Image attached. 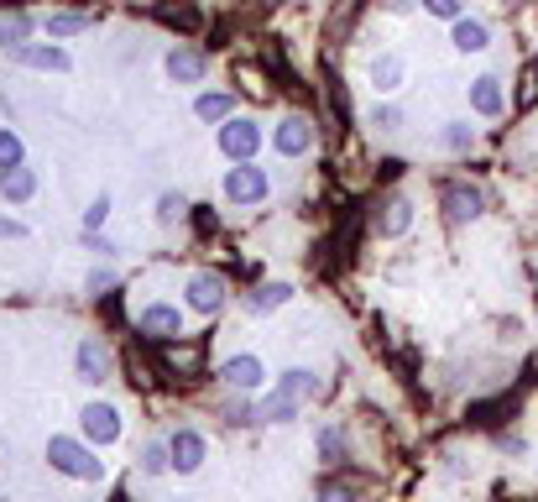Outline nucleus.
I'll use <instances>...</instances> for the list:
<instances>
[{
    "instance_id": "1",
    "label": "nucleus",
    "mask_w": 538,
    "mask_h": 502,
    "mask_svg": "<svg viewBox=\"0 0 538 502\" xmlns=\"http://www.w3.org/2000/svg\"><path fill=\"white\" fill-rule=\"evenodd\" d=\"M48 461H53L63 476H79V482H100V476H105V461H95V450L79 445V440H68V435H53Z\"/></svg>"
},
{
    "instance_id": "2",
    "label": "nucleus",
    "mask_w": 538,
    "mask_h": 502,
    "mask_svg": "<svg viewBox=\"0 0 538 502\" xmlns=\"http://www.w3.org/2000/svg\"><path fill=\"white\" fill-rule=\"evenodd\" d=\"M215 142H220V152L230 157V163H251V157L262 152V126H256L251 116H230V121L215 126Z\"/></svg>"
},
{
    "instance_id": "3",
    "label": "nucleus",
    "mask_w": 538,
    "mask_h": 502,
    "mask_svg": "<svg viewBox=\"0 0 538 502\" xmlns=\"http://www.w3.org/2000/svg\"><path fill=\"white\" fill-rule=\"evenodd\" d=\"M225 199L230 204H262L267 194H272V178L262 173V168H256V163H236V168H230L225 173Z\"/></svg>"
},
{
    "instance_id": "4",
    "label": "nucleus",
    "mask_w": 538,
    "mask_h": 502,
    "mask_svg": "<svg viewBox=\"0 0 538 502\" xmlns=\"http://www.w3.org/2000/svg\"><path fill=\"white\" fill-rule=\"evenodd\" d=\"M79 424H84V440H89V445H110V440H121V414H115L110 403H89L84 414H79Z\"/></svg>"
},
{
    "instance_id": "5",
    "label": "nucleus",
    "mask_w": 538,
    "mask_h": 502,
    "mask_svg": "<svg viewBox=\"0 0 538 502\" xmlns=\"http://www.w3.org/2000/svg\"><path fill=\"white\" fill-rule=\"evenodd\" d=\"M439 204H444V215H450L455 225H465V220H476V215L486 210V199H481V189H471V184H444V189H439Z\"/></svg>"
},
{
    "instance_id": "6",
    "label": "nucleus",
    "mask_w": 538,
    "mask_h": 502,
    "mask_svg": "<svg viewBox=\"0 0 538 502\" xmlns=\"http://www.w3.org/2000/svg\"><path fill=\"white\" fill-rule=\"evenodd\" d=\"M11 63L42 68V74H63V68H68V53L58 48V42H21V48L11 53Z\"/></svg>"
},
{
    "instance_id": "7",
    "label": "nucleus",
    "mask_w": 538,
    "mask_h": 502,
    "mask_svg": "<svg viewBox=\"0 0 538 502\" xmlns=\"http://www.w3.org/2000/svg\"><path fill=\"white\" fill-rule=\"evenodd\" d=\"M272 147L283 152V157H303V152H314V126L303 121V116H288L283 126L272 131Z\"/></svg>"
},
{
    "instance_id": "8",
    "label": "nucleus",
    "mask_w": 538,
    "mask_h": 502,
    "mask_svg": "<svg viewBox=\"0 0 538 502\" xmlns=\"http://www.w3.org/2000/svg\"><path fill=\"white\" fill-rule=\"evenodd\" d=\"M168 455H173V471L178 476L199 471L204 466V435H199V429H178V435L168 440Z\"/></svg>"
},
{
    "instance_id": "9",
    "label": "nucleus",
    "mask_w": 538,
    "mask_h": 502,
    "mask_svg": "<svg viewBox=\"0 0 538 502\" xmlns=\"http://www.w3.org/2000/svg\"><path fill=\"white\" fill-rule=\"evenodd\" d=\"M136 330L152 335V340H178V335H183V314H178L173 304H152V309H142Z\"/></svg>"
},
{
    "instance_id": "10",
    "label": "nucleus",
    "mask_w": 538,
    "mask_h": 502,
    "mask_svg": "<svg viewBox=\"0 0 538 502\" xmlns=\"http://www.w3.org/2000/svg\"><path fill=\"white\" fill-rule=\"evenodd\" d=\"M220 304H225V283L215 272H194L189 278V309L194 314H220Z\"/></svg>"
},
{
    "instance_id": "11",
    "label": "nucleus",
    "mask_w": 538,
    "mask_h": 502,
    "mask_svg": "<svg viewBox=\"0 0 538 502\" xmlns=\"http://www.w3.org/2000/svg\"><path fill=\"white\" fill-rule=\"evenodd\" d=\"M220 377L230 387H241V393H251V387H262L267 367H262V356H230V361H220Z\"/></svg>"
},
{
    "instance_id": "12",
    "label": "nucleus",
    "mask_w": 538,
    "mask_h": 502,
    "mask_svg": "<svg viewBox=\"0 0 538 502\" xmlns=\"http://www.w3.org/2000/svg\"><path fill=\"white\" fill-rule=\"evenodd\" d=\"M74 367H79L84 382H105V377H110V351H105V340H79Z\"/></svg>"
},
{
    "instance_id": "13",
    "label": "nucleus",
    "mask_w": 538,
    "mask_h": 502,
    "mask_svg": "<svg viewBox=\"0 0 538 502\" xmlns=\"http://www.w3.org/2000/svg\"><path fill=\"white\" fill-rule=\"evenodd\" d=\"M298 408H303V398H293V393H283V387H272V393L256 403V419H267V424H293L298 419Z\"/></svg>"
},
{
    "instance_id": "14",
    "label": "nucleus",
    "mask_w": 538,
    "mask_h": 502,
    "mask_svg": "<svg viewBox=\"0 0 538 502\" xmlns=\"http://www.w3.org/2000/svg\"><path fill=\"white\" fill-rule=\"evenodd\" d=\"M403 58L397 53H377L371 58V89H377V95H392V89H403Z\"/></svg>"
},
{
    "instance_id": "15",
    "label": "nucleus",
    "mask_w": 538,
    "mask_h": 502,
    "mask_svg": "<svg viewBox=\"0 0 538 502\" xmlns=\"http://www.w3.org/2000/svg\"><path fill=\"white\" fill-rule=\"evenodd\" d=\"M204 68H209V63H204V53H194V48H173V53H168V79H173V84H199Z\"/></svg>"
},
{
    "instance_id": "16",
    "label": "nucleus",
    "mask_w": 538,
    "mask_h": 502,
    "mask_svg": "<svg viewBox=\"0 0 538 502\" xmlns=\"http://www.w3.org/2000/svg\"><path fill=\"white\" fill-rule=\"evenodd\" d=\"M0 194H6L11 204H27L37 194V173L21 163V168H0Z\"/></svg>"
},
{
    "instance_id": "17",
    "label": "nucleus",
    "mask_w": 538,
    "mask_h": 502,
    "mask_svg": "<svg viewBox=\"0 0 538 502\" xmlns=\"http://www.w3.org/2000/svg\"><path fill=\"white\" fill-rule=\"evenodd\" d=\"M471 110H476V116H502V79L481 74L471 84Z\"/></svg>"
},
{
    "instance_id": "18",
    "label": "nucleus",
    "mask_w": 538,
    "mask_h": 502,
    "mask_svg": "<svg viewBox=\"0 0 538 502\" xmlns=\"http://www.w3.org/2000/svg\"><path fill=\"white\" fill-rule=\"evenodd\" d=\"M194 116L220 126V121H230V116H236V95H230V89H220V95L209 89V95H199V100H194Z\"/></svg>"
},
{
    "instance_id": "19",
    "label": "nucleus",
    "mask_w": 538,
    "mask_h": 502,
    "mask_svg": "<svg viewBox=\"0 0 538 502\" xmlns=\"http://www.w3.org/2000/svg\"><path fill=\"white\" fill-rule=\"evenodd\" d=\"M42 27H48V37H53V42H63V37L89 32V27H95V16H84V11H53L48 21H42Z\"/></svg>"
},
{
    "instance_id": "20",
    "label": "nucleus",
    "mask_w": 538,
    "mask_h": 502,
    "mask_svg": "<svg viewBox=\"0 0 538 502\" xmlns=\"http://www.w3.org/2000/svg\"><path fill=\"white\" fill-rule=\"evenodd\" d=\"M455 48H460V53H486V48H491V32H486V21L460 16V21H455Z\"/></svg>"
},
{
    "instance_id": "21",
    "label": "nucleus",
    "mask_w": 538,
    "mask_h": 502,
    "mask_svg": "<svg viewBox=\"0 0 538 502\" xmlns=\"http://www.w3.org/2000/svg\"><path fill=\"white\" fill-rule=\"evenodd\" d=\"M408 225H413V204H408V199L382 204V215H377V231H382V236H403Z\"/></svg>"
},
{
    "instance_id": "22",
    "label": "nucleus",
    "mask_w": 538,
    "mask_h": 502,
    "mask_svg": "<svg viewBox=\"0 0 538 502\" xmlns=\"http://www.w3.org/2000/svg\"><path fill=\"white\" fill-rule=\"evenodd\" d=\"M288 299H293V288H288V283H262L246 304H251V314H272V309H283Z\"/></svg>"
},
{
    "instance_id": "23",
    "label": "nucleus",
    "mask_w": 538,
    "mask_h": 502,
    "mask_svg": "<svg viewBox=\"0 0 538 502\" xmlns=\"http://www.w3.org/2000/svg\"><path fill=\"white\" fill-rule=\"evenodd\" d=\"M27 32H32L27 16H0V48H6V53H16L21 42H27Z\"/></svg>"
},
{
    "instance_id": "24",
    "label": "nucleus",
    "mask_w": 538,
    "mask_h": 502,
    "mask_svg": "<svg viewBox=\"0 0 538 502\" xmlns=\"http://www.w3.org/2000/svg\"><path fill=\"white\" fill-rule=\"evenodd\" d=\"M277 387H283V393H293V398H314V393H319V382H314V372H303V367L283 372V377H277Z\"/></svg>"
},
{
    "instance_id": "25",
    "label": "nucleus",
    "mask_w": 538,
    "mask_h": 502,
    "mask_svg": "<svg viewBox=\"0 0 538 502\" xmlns=\"http://www.w3.org/2000/svg\"><path fill=\"white\" fill-rule=\"evenodd\" d=\"M21 157H27L21 152V136L0 126V168H21Z\"/></svg>"
},
{
    "instance_id": "26",
    "label": "nucleus",
    "mask_w": 538,
    "mask_h": 502,
    "mask_svg": "<svg viewBox=\"0 0 538 502\" xmlns=\"http://www.w3.org/2000/svg\"><path fill=\"white\" fill-rule=\"evenodd\" d=\"M168 466H173V455H168V445H157V440H152V445L142 450V471H147V476H162V471H168Z\"/></svg>"
},
{
    "instance_id": "27",
    "label": "nucleus",
    "mask_w": 538,
    "mask_h": 502,
    "mask_svg": "<svg viewBox=\"0 0 538 502\" xmlns=\"http://www.w3.org/2000/svg\"><path fill=\"white\" fill-rule=\"evenodd\" d=\"M471 142H476V131L465 126V121H450V126H444V147H450V152H471Z\"/></svg>"
},
{
    "instance_id": "28",
    "label": "nucleus",
    "mask_w": 538,
    "mask_h": 502,
    "mask_svg": "<svg viewBox=\"0 0 538 502\" xmlns=\"http://www.w3.org/2000/svg\"><path fill=\"white\" fill-rule=\"evenodd\" d=\"M183 215H189V199H183V194H162V199H157V220H162V225H173V220H183Z\"/></svg>"
},
{
    "instance_id": "29",
    "label": "nucleus",
    "mask_w": 538,
    "mask_h": 502,
    "mask_svg": "<svg viewBox=\"0 0 538 502\" xmlns=\"http://www.w3.org/2000/svg\"><path fill=\"white\" fill-rule=\"evenodd\" d=\"M105 220H110V194H95V204L84 210V231H100Z\"/></svg>"
},
{
    "instance_id": "30",
    "label": "nucleus",
    "mask_w": 538,
    "mask_h": 502,
    "mask_svg": "<svg viewBox=\"0 0 538 502\" xmlns=\"http://www.w3.org/2000/svg\"><path fill=\"white\" fill-rule=\"evenodd\" d=\"M371 126H377V131H397V126H403V110H397V105H377V110H371Z\"/></svg>"
},
{
    "instance_id": "31",
    "label": "nucleus",
    "mask_w": 538,
    "mask_h": 502,
    "mask_svg": "<svg viewBox=\"0 0 538 502\" xmlns=\"http://www.w3.org/2000/svg\"><path fill=\"white\" fill-rule=\"evenodd\" d=\"M319 455H324V461H340V455H345V440H340V429H324V435H319Z\"/></svg>"
},
{
    "instance_id": "32",
    "label": "nucleus",
    "mask_w": 538,
    "mask_h": 502,
    "mask_svg": "<svg viewBox=\"0 0 538 502\" xmlns=\"http://www.w3.org/2000/svg\"><path fill=\"white\" fill-rule=\"evenodd\" d=\"M429 16H444V21H460V0H424Z\"/></svg>"
},
{
    "instance_id": "33",
    "label": "nucleus",
    "mask_w": 538,
    "mask_h": 502,
    "mask_svg": "<svg viewBox=\"0 0 538 502\" xmlns=\"http://www.w3.org/2000/svg\"><path fill=\"white\" fill-rule=\"evenodd\" d=\"M225 419H230V424H251V419H256V408H246L241 398H230V403H225Z\"/></svg>"
},
{
    "instance_id": "34",
    "label": "nucleus",
    "mask_w": 538,
    "mask_h": 502,
    "mask_svg": "<svg viewBox=\"0 0 538 502\" xmlns=\"http://www.w3.org/2000/svg\"><path fill=\"white\" fill-rule=\"evenodd\" d=\"M319 502H356V492L340 487V482H324V487H319Z\"/></svg>"
},
{
    "instance_id": "35",
    "label": "nucleus",
    "mask_w": 538,
    "mask_h": 502,
    "mask_svg": "<svg viewBox=\"0 0 538 502\" xmlns=\"http://www.w3.org/2000/svg\"><path fill=\"white\" fill-rule=\"evenodd\" d=\"M0 236H6V241H21V236H27V225L11 220V215H0Z\"/></svg>"
},
{
    "instance_id": "36",
    "label": "nucleus",
    "mask_w": 538,
    "mask_h": 502,
    "mask_svg": "<svg viewBox=\"0 0 538 502\" xmlns=\"http://www.w3.org/2000/svg\"><path fill=\"white\" fill-rule=\"evenodd\" d=\"M110 283H115V272H105V267L89 272V293H95V288H110Z\"/></svg>"
},
{
    "instance_id": "37",
    "label": "nucleus",
    "mask_w": 538,
    "mask_h": 502,
    "mask_svg": "<svg viewBox=\"0 0 538 502\" xmlns=\"http://www.w3.org/2000/svg\"><path fill=\"white\" fill-rule=\"evenodd\" d=\"M0 502H6V497H0Z\"/></svg>"
}]
</instances>
